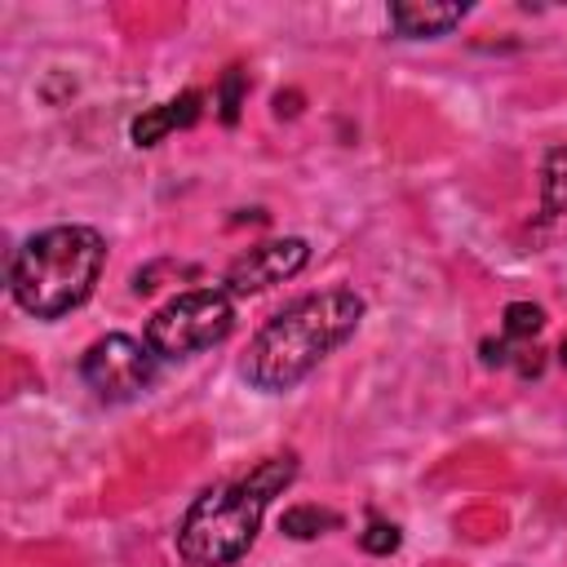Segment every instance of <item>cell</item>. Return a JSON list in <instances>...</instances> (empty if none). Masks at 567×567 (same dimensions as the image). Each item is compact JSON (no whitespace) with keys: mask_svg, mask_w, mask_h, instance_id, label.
Masks as SVG:
<instances>
[{"mask_svg":"<svg viewBox=\"0 0 567 567\" xmlns=\"http://www.w3.org/2000/svg\"><path fill=\"white\" fill-rule=\"evenodd\" d=\"M297 456H266L248 474L208 487L177 527V554L190 567H230L257 540L266 505L292 483Z\"/></svg>","mask_w":567,"mask_h":567,"instance_id":"2","label":"cell"},{"mask_svg":"<svg viewBox=\"0 0 567 567\" xmlns=\"http://www.w3.org/2000/svg\"><path fill=\"white\" fill-rule=\"evenodd\" d=\"M279 527L292 540H315V536H323V532L337 527V514L332 509H319V505H292V509H284Z\"/></svg>","mask_w":567,"mask_h":567,"instance_id":"9","label":"cell"},{"mask_svg":"<svg viewBox=\"0 0 567 567\" xmlns=\"http://www.w3.org/2000/svg\"><path fill=\"white\" fill-rule=\"evenodd\" d=\"M470 9L465 4H430V0H399L390 4V27L403 35V40H434V35H447Z\"/></svg>","mask_w":567,"mask_h":567,"instance_id":"7","label":"cell"},{"mask_svg":"<svg viewBox=\"0 0 567 567\" xmlns=\"http://www.w3.org/2000/svg\"><path fill=\"white\" fill-rule=\"evenodd\" d=\"M239 102H244V75H239V66H230L226 80H221V89H217V106H221V120L226 124L239 120Z\"/></svg>","mask_w":567,"mask_h":567,"instance_id":"12","label":"cell"},{"mask_svg":"<svg viewBox=\"0 0 567 567\" xmlns=\"http://www.w3.org/2000/svg\"><path fill=\"white\" fill-rule=\"evenodd\" d=\"M567 208V146L549 155L545 164V213Z\"/></svg>","mask_w":567,"mask_h":567,"instance_id":"11","label":"cell"},{"mask_svg":"<svg viewBox=\"0 0 567 567\" xmlns=\"http://www.w3.org/2000/svg\"><path fill=\"white\" fill-rule=\"evenodd\" d=\"M80 381L102 403H128L155 381V350L128 332H106L80 354Z\"/></svg>","mask_w":567,"mask_h":567,"instance_id":"5","label":"cell"},{"mask_svg":"<svg viewBox=\"0 0 567 567\" xmlns=\"http://www.w3.org/2000/svg\"><path fill=\"white\" fill-rule=\"evenodd\" d=\"M359 319H363V297L354 288L310 292L257 328L239 372L248 385L266 394H284L297 381H306L341 341H350Z\"/></svg>","mask_w":567,"mask_h":567,"instance_id":"1","label":"cell"},{"mask_svg":"<svg viewBox=\"0 0 567 567\" xmlns=\"http://www.w3.org/2000/svg\"><path fill=\"white\" fill-rule=\"evenodd\" d=\"M540 323H545L540 306H532V301H509L505 306V337L509 341H532L540 332Z\"/></svg>","mask_w":567,"mask_h":567,"instance_id":"10","label":"cell"},{"mask_svg":"<svg viewBox=\"0 0 567 567\" xmlns=\"http://www.w3.org/2000/svg\"><path fill=\"white\" fill-rule=\"evenodd\" d=\"M306 257H310L306 239H270V244H257V248H248L244 257H235V266L226 270L221 288H226L230 297L261 292V288H270V284L292 279V275L306 266Z\"/></svg>","mask_w":567,"mask_h":567,"instance_id":"6","label":"cell"},{"mask_svg":"<svg viewBox=\"0 0 567 567\" xmlns=\"http://www.w3.org/2000/svg\"><path fill=\"white\" fill-rule=\"evenodd\" d=\"M558 359H563V368H567V341H563V350H558Z\"/></svg>","mask_w":567,"mask_h":567,"instance_id":"14","label":"cell"},{"mask_svg":"<svg viewBox=\"0 0 567 567\" xmlns=\"http://www.w3.org/2000/svg\"><path fill=\"white\" fill-rule=\"evenodd\" d=\"M106 266V239L93 226H49L9 261V292L35 319H62L89 301Z\"/></svg>","mask_w":567,"mask_h":567,"instance_id":"3","label":"cell"},{"mask_svg":"<svg viewBox=\"0 0 567 567\" xmlns=\"http://www.w3.org/2000/svg\"><path fill=\"white\" fill-rule=\"evenodd\" d=\"M359 545L368 554H390V549H399V527L394 523H368V532L359 536Z\"/></svg>","mask_w":567,"mask_h":567,"instance_id":"13","label":"cell"},{"mask_svg":"<svg viewBox=\"0 0 567 567\" xmlns=\"http://www.w3.org/2000/svg\"><path fill=\"white\" fill-rule=\"evenodd\" d=\"M199 106H204V93H199V89H186V93L168 97L164 106H155V111H146V115L133 120V142H137V146H155L164 133L195 124V120H199Z\"/></svg>","mask_w":567,"mask_h":567,"instance_id":"8","label":"cell"},{"mask_svg":"<svg viewBox=\"0 0 567 567\" xmlns=\"http://www.w3.org/2000/svg\"><path fill=\"white\" fill-rule=\"evenodd\" d=\"M230 328H235L230 292L226 288H190V292L168 297L146 319L142 341L155 350V359H190V354L226 341Z\"/></svg>","mask_w":567,"mask_h":567,"instance_id":"4","label":"cell"}]
</instances>
